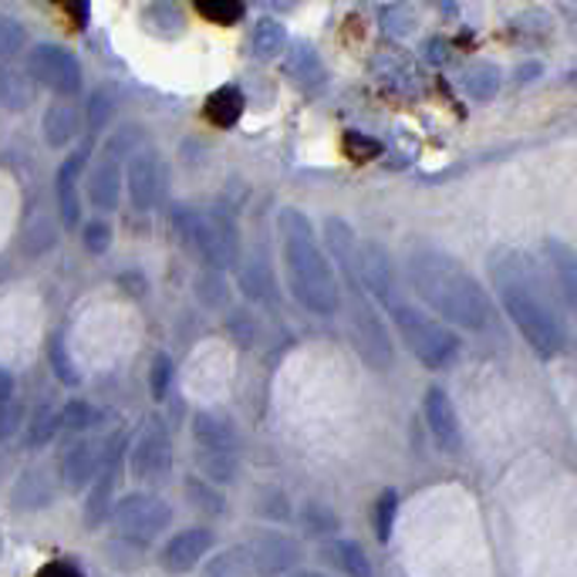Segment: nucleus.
<instances>
[{"label": "nucleus", "instance_id": "f257e3e1", "mask_svg": "<svg viewBox=\"0 0 577 577\" xmlns=\"http://www.w3.org/2000/svg\"><path fill=\"white\" fill-rule=\"evenodd\" d=\"M490 273L503 311L524 334V342L540 358H557L567 348V324L554 300L551 270L537 267L527 254L507 251L490 260Z\"/></svg>", "mask_w": 577, "mask_h": 577}, {"label": "nucleus", "instance_id": "f03ea898", "mask_svg": "<svg viewBox=\"0 0 577 577\" xmlns=\"http://www.w3.org/2000/svg\"><path fill=\"white\" fill-rule=\"evenodd\" d=\"M406 273L419 300L439 321H449L466 331L490 328L493 321L490 294L483 291V284L452 254L429 247V243H415L406 254Z\"/></svg>", "mask_w": 577, "mask_h": 577}, {"label": "nucleus", "instance_id": "7ed1b4c3", "mask_svg": "<svg viewBox=\"0 0 577 577\" xmlns=\"http://www.w3.org/2000/svg\"><path fill=\"white\" fill-rule=\"evenodd\" d=\"M278 233L284 243L291 294L311 315L331 318L342 308V284H338V270H334V264L328 260L324 247L315 236L311 220L300 209L287 206L278 213Z\"/></svg>", "mask_w": 577, "mask_h": 577}, {"label": "nucleus", "instance_id": "20e7f679", "mask_svg": "<svg viewBox=\"0 0 577 577\" xmlns=\"http://www.w3.org/2000/svg\"><path fill=\"white\" fill-rule=\"evenodd\" d=\"M324 236H328V247L334 254V264H338V273L348 284V297H351V308H348V328H351V345L358 351V358L369 364L372 372H388L395 364V348L388 338V328L379 318V311L372 308V297L369 291L361 287L358 281V270H355V251H358V236L348 227V220L342 217H328L324 223Z\"/></svg>", "mask_w": 577, "mask_h": 577}, {"label": "nucleus", "instance_id": "39448f33", "mask_svg": "<svg viewBox=\"0 0 577 577\" xmlns=\"http://www.w3.org/2000/svg\"><path fill=\"white\" fill-rule=\"evenodd\" d=\"M388 318L399 331V338L406 342V348L425 364V369H446V364L456 361L463 342L452 328H446L439 318H433L429 311L415 308L412 300L399 297L395 304H388Z\"/></svg>", "mask_w": 577, "mask_h": 577}, {"label": "nucleus", "instance_id": "423d86ee", "mask_svg": "<svg viewBox=\"0 0 577 577\" xmlns=\"http://www.w3.org/2000/svg\"><path fill=\"white\" fill-rule=\"evenodd\" d=\"M108 521L126 543L145 547L172 524V507L156 493H129L112 503Z\"/></svg>", "mask_w": 577, "mask_h": 577}, {"label": "nucleus", "instance_id": "0eeeda50", "mask_svg": "<svg viewBox=\"0 0 577 577\" xmlns=\"http://www.w3.org/2000/svg\"><path fill=\"white\" fill-rule=\"evenodd\" d=\"M243 557H247L254 577H284L300 561V543L284 530H251L240 543Z\"/></svg>", "mask_w": 577, "mask_h": 577}, {"label": "nucleus", "instance_id": "6e6552de", "mask_svg": "<svg viewBox=\"0 0 577 577\" xmlns=\"http://www.w3.org/2000/svg\"><path fill=\"white\" fill-rule=\"evenodd\" d=\"M121 446H126V436L115 433L108 436V443L102 446V463L95 479L88 483V500H85V527H102L112 513V503L118 500V476H121Z\"/></svg>", "mask_w": 577, "mask_h": 577}, {"label": "nucleus", "instance_id": "1a4fd4ad", "mask_svg": "<svg viewBox=\"0 0 577 577\" xmlns=\"http://www.w3.org/2000/svg\"><path fill=\"white\" fill-rule=\"evenodd\" d=\"M27 68H30V78L57 91V95H75V91H81V65L68 48L38 44L27 57Z\"/></svg>", "mask_w": 577, "mask_h": 577}, {"label": "nucleus", "instance_id": "9d476101", "mask_svg": "<svg viewBox=\"0 0 577 577\" xmlns=\"http://www.w3.org/2000/svg\"><path fill=\"white\" fill-rule=\"evenodd\" d=\"M129 466H132V473L139 479H149V483H156V479H163L169 473V466H172V439H169V429H166L163 419H149L139 429Z\"/></svg>", "mask_w": 577, "mask_h": 577}, {"label": "nucleus", "instance_id": "9b49d317", "mask_svg": "<svg viewBox=\"0 0 577 577\" xmlns=\"http://www.w3.org/2000/svg\"><path fill=\"white\" fill-rule=\"evenodd\" d=\"M129 200L139 213H152L163 200V187H166V176H163V159L156 149H136L129 169Z\"/></svg>", "mask_w": 577, "mask_h": 577}, {"label": "nucleus", "instance_id": "f8f14e48", "mask_svg": "<svg viewBox=\"0 0 577 577\" xmlns=\"http://www.w3.org/2000/svg\"><path fill=\"white\" fill-rule=\"evenodd\" d=\"M213 543H217V537H213L209 527H187L163 543L159 564L166 574H190L193 567H200L209 557Z\"/></svg>", "mask_w": 577, "mask_h": 577}, {"label": "nucleus", "instance_id": "ddd939ff", "mask_svg": "<svg viewBox=\"0 0 577 577\" xmlns=\"http://www.w3.org/2000/svg\"><path fill=\"white\" fill-rule=\"evenodd\" d=\"M422 415H425V425H429V433L443 452L456 456L463 449V425H460V415H456V406H452L446 388L433 385L429 392H425Z\"/></svg>", "mask_w": 577, "mask_h": 577}, {"label": "nucleus", "instance_id": "4468645a", "mask_svg": "<svg viewBox=\"0 0 577 577\" xmlns=\"http://www.w3.org/2000/svg\"><path fill=\"white\" fill-rule=\"evenodd\" d=\"M193 439H196V456H213V452H236L240 456V429H236V422L223 412H196L193 415Z\"/></svg>", "mask_w": 577, "mask_h": 577}, {"label": "nucleus", "instance_id": "2eb2a0df", "mask_svg": "<svg viewBox=\"0 0 577 577\" xmlns=\"http://www.w3.org/2000/svg\"><path fill=\"white\" fill-rule=\"evenodd\" d=\"M99 463H102V446L88 443V439H75L65 452H61L57 470H61V479H65L68 490L78 493L91 479H95Z\"/></svg>", "mask_w": 577, "mask_h": 577}, {"label": "nucleus", "instance_id": "dca6fc26", "mask_svg": "<svg viewBox=\"0 0 577 577\" xmlns=\"http://www.w3.org/2000/svg\"><path fill=\"white\" fill-rule=\"evenodd\" d=\"M172 223H176L182 243H187L193 254H200V257H203L206 264H213V267H223L220 240H217V230H213L209 220H203L200 213H190V209H176Z\"/></svg>", "mask_w": 577, "mask_h": 577}, {"label": "nucleus", "instance_id": "f3484780", "mask_svg": "<svg viewBox=\"0 0 577 577\" xmlns=\"http://www.w3.org/2000/svg\"><path fill=\"white\" fill-rule=\"evenodd\" d=\"M118 193H121V176H118V163L115 152L105 149V156L91 166L88 172V200L95 209H115L118 206Z\"/></svg>", "mask_w": 577, "mask_h": 577}, {"label": "nucleus", "instance_id": "a211bd4d", "mask_svg": "<svg viewBox=\"0 0 577 577\" xmlns=\"http://www.w3.org/2000/svg\"><path fill=\"white\" fill-rule=\"evenodd\" d=\"M284 72L291 81H297L300 88H318L324 81V65L321 54L308 44V41H294L284 54Z\"/></svg>", "mask_w": 577, "mask_h": 577}, {"label": "nucleus", "instance_id": "6ab92c4d", "mask_svg": "<svg viewBox=\"0 0 577 577\" xmlns=\"http://www.w3.org/2000/svg\"><path fill=\"white\" fill-rule=\"evenodd\" d=\"M81 166H85V156L65 159V166L57 169V209H61V220L65 227H78V217H81V203H78V176H81Z\"/></svg>", "mask_w": 577, "mask_h": 577}, {"label": "nucleus", "instance_id": "aec40b11", "mask_svg": "<svg viewBox=\"0 0 577 577\" xmlns=\"http://www.w3.org/2000/svg\"><path fill=\"white\" fill-rule=\"evenodd\" d=\"M543 254H547V264H551L547 270H551L554 284L564 294V304L570 308V304L577 300V264H574V254H570L567 243H561V240H547Z\"/></svg>", "mask_w": 577, "mask_h": 577}, {"label": "nucleus", "instance_id": "412c9836", "mask_svg": "<svg viewBox=\"0 0 577 577\" xmlns=\"http://www.w3.org/2000/svg\"><path fill=\"white\" fill-rule=\"evenodd\" d=\"M41 129H44V142L51 149H65L75 136H78V112L68 105V102H51L44 108V118H41Z\"/></svg>", "mask_w": 577, "mask_h": 577}, {"label": "nucleus", "instance_id": "4be33fe9", "mask_svg": "<svg viewBox=\"0 0 577 577\" xmlns=\"http://www.w3.org/2000/svg\"><path fill=\"white\" fill-rule=\"evenodd\" d=\"M324 557L334 564V570H342L345 577H375V567L369 554L361 551V543L355 540H331L324 547Z\"/></svg>", "mask_w": 577, "mask_h": 577}, {"label": "nucleus", "instance_id": "5701e85b", "mask_svg": "<svg viewBox=\"0 0 577 577\" xmlns=\"http://www.w3.org/2000/svg\"><path fill=\"white\" fill-rule=\"evenodd\" d=\"M142 24L159 38H179L182 30H187V17H182V11L172 4V0H156L152 8H145Z\"/></svg>", "mask_w": 577, "mask_h": 577}, {"label": "nucleus", "instance_id": "b1692460", "mask_svg": "<svg viewBox=\"0 0 577 577\" xmlns=\"http://www.w3.org/2000/svg\"><path fill=\"white\" fill-rule=\"evenodd\" d=\"M500 88H503V75L497 65H473L466 68L463 75V91L473 99V102H490L500 95Z\"/></svg>", "mask_w": 577, "mask_h": 577}, {"label": "nucleus", "instance_id": "393cba45", "mask_svg": "<svg viewBox=\"0 0 577 577\" xmlns=\"http://www.w3.org/2000/svg\"><path fill=\"white\" fill-rule=\"evenodd\" d=\"M30 102H35V85L24 81V75L14 68H0V108L21 112Z\"/></svg>", "mask_w": 577, "mask_h": 577}, {"label": "nucleus", "instance_id": "a878e982", "mask_svg": "<svg viewBox=\"0 0 577 577\" xmlns=\"http://www.w3.org/2000/svg\"><path fill=\"white\" fill-rule=\"evenodd\" d=\"M243 108H247V105H243V95H240L236 85L217 88V91L209 95V102H206V115L217 121V126H223V129L233 126V121L243 115Z\"/></svg>", "mask_w": 577, "mask_h": 577}, {"label": "nucleus", "instance_id": "bb28decb", "mask_svg": "<svg viewBox=\"0 0 577 577\" xmlns=\"http://www.w3.org/2000/svg\"><path fill=\"white\" fill-rule=\"evenodd\" d=\"M287 44V27L281 21H273V17H264L254 24V35H251V51L257 57H273V54H281Z\"/></svg>", "mask_w": 577, "mask_h": 577}, {"label": "nucleus", "instance_id": "cd10ccee", "mask_svg": "<svg viewBox=\"0 0 577 577\" xmlns=\"http://www.w3.org/2000/svg\"><path fill=\"white\" fill-rule=\"evenodd\" d=\"M379 24L388 38H409V35H415L419 17H415L412 4H388V8H382Z\"/></svg>", "mask_w": 577, "mask_h": 577}, {"label": "nucleus", "instance_id": "c85d7f7f", "mask_svg": "<svg viewBox=\"0 0 577 577\" xmlns=\"http://www.w3.org/2000/svg\"><path fill=\"white\" fill-rule=\"evenodd\" d=\"M300 521H304V527H308V534H315V537H324V534H334L338 530V513H334L328 503H321V500H308L304 503V510H300Z\"/></svg>", "mask_w": 577, "mask_h": 577}, {"label": "nucleus", "instance_id": "c756f323", "mask_svg": "<svg viewBox=\"0 0 577 577\" xmlns=\"http://www.w3.org/2000/svg\"><path fill=\"white\" fill-rule=\"evenodd\" d=\"M379 68H382L385 85H392V88H402V91H415L419 88V72L412 65H406L399 54H385L379 61Z\"/></svg>", "mask_w": 577, "mask_h": 577}, {"label": "nucleus", "instance_id": "7c9ffc66", "mask_svg": "<svg viewBox=\"0 0 577 577\" xmlns=\"http://www.w3.org/2000/svg\"><path fill=\"white\" fill-rule=\"evenodd\" d=\"M206 577H254L247 557H243L240 547H233V551L227 554H217L209 564H206Z\"/></svg>", "mask_w": 577, "mask_h": 577}, {"label": "nucleus", "instance_id": "2f4dec72", "mask_svg": "<svg viewBox=\"0 0 577 577\" xmlns=\"http://www.w3.org/2000/svg\"><path fill=\"white\" fill-rule=\"evenodd\" d=\"M95 422H99V409L91 406V402H81V399L68 402L65 409H61V415H57V425H65V429H72V433H85Z\"/></svg>", "mask_w": 577, "mask_h": 577}, {"label": "nucleus", "instance_id": "473e14b6", "mask_svg": "<svg viewBox=\"0 0 577 577\" xmlns=\"http://www.w3.org/2000/svg\"><path fill=\"white\" fill-rule=\"evenodd\" d=\"M187 493H190V503L196 507V510H203V513H213V516H220L223 510H227V503L220 500V493L213 490V483H206L203 476L196 479H190L187 483Z\"/></svg>", "mask_w": 577, "mask_h": 577}, {"label": "nucleus", "instance_id": "72a5a7b5", "mask_svg": "<svg viewBox=\"0 0 577 577\" xmlns=\"http://www.w3.org/2000/svg\"><path fill=\"white\" fill-rule=\"evenodd\" d=\"M395 513H399V493L385 490V493L379 497V507H375V534H379L382 543H385V540L392 537V530H395Z\"/></svg>", "mask_w": 577, "mask_h": 577}, {"label": "nucleus", "instance_id": "f704fd0d", "mask_svg": "<svg viewBox=\"0 0 577 577\" xmlns=\"http://www.w3.org/2000/svg\"><path fill=\"white\" fill-rule=\"evenodd\" d=\"M169 382H172V358L169 355H156V361H152V375H149L152 395H156V399H166Z\"/></svg>", "mask_w": 577, "mask_h": 577}, {"label": "nucleus", "instance_id": "c9c22d12", "mask_svg": "<svg viewBox=\"0 0 577 577\" xmlns=\"http://www.w3.org/2000/svg\"><path fill=\"white\" fill-rule=\"evenodd\" d=\"M112 243V227L105 220H91L85 227V251L88 254H105Z\"/></svg>", "mask_w": 577, "mask_h": 577}, {"label": "nucleus", "instance_id": "e433bc0d", "mask_svg": "<svg viewBox=\"0 0 577 577\" xmlns=\"http://www.w3.org/2000/svg\"><path fill=\"white\" fill-rule=\"evenodd\" d=\"M24 41H27V35H24V27H21L17 21L0 17V54H14V51H21Z\"/></svg>", "mask_w": 577, "mask_h": 577}, {"label": "nucleus", "instance_id": "4c0bfd02", "mask_svg": "<svg viewBox=\"0 0 577 577\" xmlns=\"http://www.w3.org/2000/svg\"><path fill=\"white\" fill-rule=\"evenodd\" d=\"M200 11L213 21H236L243 14L240 0H196Z\"/></svg>", "mask_w": 577, "mask_h": 577}, {"label": "nucleus", "instance_id": "58836bf2", "mask_svg": "<svg viewBox=\"0 0 577 577\" xmlns=\"http://www.w3.org/2000/svg\"><path fill=\"white\" fill-rule=\"evenodd\" d=\"M51 361H54V375H57L61 382H68V385L78 382V372L72 369V358H68L65 345H61V338L51 342Z\"/></svg>", "mask_w": 577, "mask_h": 577}, {"label": "nucleus", "instance_id": "ea45409f", "mask_svg": "<svg viewBox=\"0 0 577 577\" xmlns=\"http://www.w3.org/2000/svg\"><path fill=\"white\" fill-rule=\"evenodd\" d=\"M21 429V406L14 399L0 402V439H11Z\"/></svg>", "mask_w": 577, "mask_h": 577}, {"label": "nucleus", "instance_id": "a19ab883", "mask_svg": "<svg viewBox=\"0 0 577 577\" xmlns=\"http://www.w3.org/2000/svg\"><path fill=\"white\" fill-rule=\"evenodd\" d=\"M54 429H57V419L44 409V412L35 419V429H30V439H27V443H30V446H44V443L54 436Z\"/></svg>", "mask_w": 577, "mask_h": 577}, {"label": "nucleus", "instance_id": "79ce46f5", "mask_svg": "<svg viewBox=\"0 0 577 577\" xmlns=\"http://www.w3.org/2000/svg\"><path fill=\"white\" fill-rule=\"evenodd\" d=\"M38 577H85V574L75 564H68V561H51V564L41 567Z\"/></svg>", "mask_w": 577, "mask_h": 577}, {"label": "nucleus", "instance_id": "37998d69", "mask_svg": "<svg viewBox=\"0 0 577 577\" xmlns=\"http://www.w3.org/2000/svg\"><path fill=\"white\" fill-rule=\"evenodd\" d=\"M425 57H429L433 65H443V61H449V44L439 41V38H433L429 44H425Z\"/></svg>", "mask_w": 577, "mask_h": 577}, {"label": "nucleus", "instance_id": "c03bdc74", "mask_svg": "<svg viewBox=\"0 0 577 577\" xmlns=\"http://www.w3.org/2000/svg\"><path fill=\"white\" fill-rule=\"evenodd\" d=\"M14 388H17L14 375H11L8 369H0V402H8V399H14Z\"/></svg>", "mask_w": 577, "mask_h": 577}, {"label": "nucleus", "instance_id": "a18cd8bd", "mask_svg": "<svg viewBox=\"0 0 577 577\" xmlns=\"http://www.w3.org/2000/svg\"><path fill=\"white\" fill-rule=\"evenodd\" d=\"M91 108H95V115H91V126H102V121L108 118V102L105 99H95V102H91Z\"/></svg>", "mask_w": 577, "mask_h": 577}, {"label": "nucleus", "instance_id": "49530a36", "mask_svg": "<svg viewBox=\"0 0 577 577\" xmlns=\"http://www.w3.org/2000/svg\"><path fill=\"white\" fill-rule=\"evenodd\" d=\"M348 149H351V152H364V156H375V152H379L375 142H358V136L348 139Z\"/></svg>", "mask_w": 577, "mask_h": 577}, {"label": "nucleus", "instance_id": "de8ad7c7", "mask_svg": "<svg viewBox=\"0 0 577 577\" xmlns=\"http://www.w3.org/2000/svg\"><path fill=\"white\" fill-rule=\"evenodd\" d=\"M425 4H433V8H439V11H446V14L456 11V0H425Z\"/></svg>", "mask_w": 577, "mask_h": 577}, {"label": "nucleus", "instance_id": "09e8293b", "mask_svg": "<svg viewBox=\"0 0 577 577\" xmlns=\"http://www.w3.org/2000/svg\"><path fill=\"white\" fill-rule=\"evenodd\" d=\"M537 72H540L537 65H527V68H516V78H521V81H524V78H530V75H537Z\"/></svg>", "mask_w": 577, "mask_h": 577}, {"label": "nucleus", "instance_id": "8fccbe9b", "mask_svg": "<svg viewBox=\"0 0 577 577\" xmlns=\"http://www.w3.org/2000/svg\"><path fill=\"white\" fill-rule=\"evenodd\" d=\"M287 577H331V574H321V570H294Z\"/></svg>", "mask_w": 577, "mask_h": 577}]
</instances>
